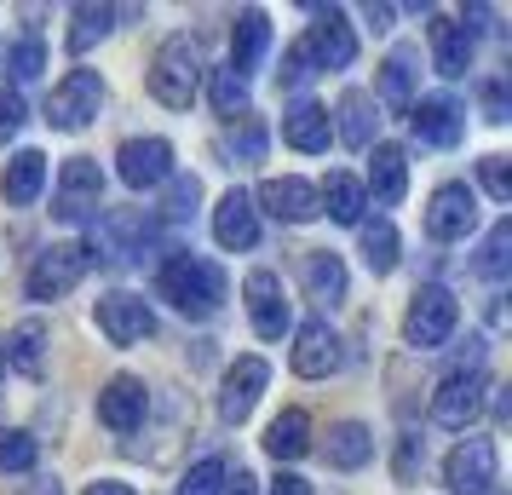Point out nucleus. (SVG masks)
<instances>
[{
  "label": "nucleus",
  "instance_id": "nucleus-1",
  "mask_svg": "<svg viewBox=\"0 0 512 495\" xmlns=\"http://www.w3.org/2000/svg\"><path fill=\"white\" fill-rule=\"evenodd\" d=\"M156 294H162L179 317L202 323V317H213V311L225 306V271L213 260H202V254H173V260H162V271H156Z\"/></svg>",
  "mask_w": 512,
  "mask_h": 495
},
{
  "label": "nucleus",
  "instance_id": "nucleus-2",
  "mask_svg": "<svg viewBox=\"0 0 512 495\" xmlns=\"http://www.w3.org/2000/svg\"><path fill=\"white\" fill-rule=\"evenodd\" d=\"M144 87L167 110H190V98L202 87V52H196V41L190 35H167L156 47V58H150V70H144Z\"/></svg>",
  "mask_w": 512,
  "mask_h": 495
},
{
  "label": "nucleus",
  "instance_id": "nucleus-3",
  "mask_svg": "<svg viewBox=\"0 0 512 495\" xmlns=\"http://www.w3.org/2000/svg\"><path fill=\"white\" fill-rule=\"evenodd\" d=\"M455 323H461L455 294H449L443 283H426V288H415V300H409V311H403V340H409L415 352H438L443 340L455 334Z\"/></svg>",
  "mask_w": 512,
  "mask_h": 495
},
{
  "label": "nucleus",
  "instance_id": "nucleus-4",
  "mask_svg": "<svg viewBox=\"0 0 512 495\" xmlns=\"http://www.w3.org/2000/svg\"><path fill=\"white\" fill-rule=\"evenodd\" d=\"M489 375L484 369H449V375L438 380V392H432V421L443 426V432H466V426L484 415L489 403Z\"/></svg>",
  "mask_w": 512,
  "mask_h": 495
},
{
  "label": "nucleus",
  "instance_id": "nucleus-5",
  "mask_svg": "<svg viewBox=\"0 0 512 495\" xmlns=\"http://www.w3.org/2000/svg\"><path fill=\"white\" fill-rule=\"evenodd\" d=\"M87 265H93V254L81 248V242H52V248H41L35 254V265H29V277H24V288H29V300H64L81 277H87Z\"/></svg>",
  "mask_w": 512,
  "mask_h": 495
},
{
  "label": "nucleus",
  "instance_id": "nucleus-6",
  "mask_svg": "<svg viewBox=\"0 0 512 495\" xmlns=\"http://www.w3.org/2000/svg\"><path fill=\"white\" fill-rule=\"evenodd\" d=\"M98 110H104V75L98 70H70L47 98V121L58 133H81V127H93Z\"/></svg>",
  "mask_w": 512,
  "mask_h": 495
},
{
  "label": "nucleus",
  "instance_id": "nucleus-7",
  "mask_svg": "<svg viewBox=\"0 0 512 495\" xmlns=\"http://www.w3.org/2000/svg\"><path fill=\"white\" fill-rule=\"evenodd\" d=\"M495 472H501L495 438L466 432L461 444L449 449V461H443V484H449V495H489L495 490Z\"/></svg>",
  "mask_w": 512,
  "mask_h": 495
},
{
  "label": "nucleus",
  "instance_id": "nucleus-8",
  "mask_svg": "<svg viewBox=\"0 0 512 495\" xmlns=\"http://www.w3.org/2000/svg\"><path fill=\"white\" fill-rule=\"evenodd\" d=\"M311 18L317 24L305 29V58L317 64V70H351V58H357V35H351L346 12L340 6H311Z\"/></svg>",
  "mask_w": 512,
  "mask_h": 495
},
{
  "label": "nucleus",
  "instance_id": "nucleus-9",
  "mask_svg": "<svg viewBox=\"0 0 512 495\" xmlns=\"http://www.w3.org/2000/svg\"><path fill=\"white\" fill-rule=\"evenodd\" d=\"M98 208H104V173L93 156H70L58 173V190H52V213L75 225V219H93Z\"/></svg>",
  "mask_w": 512,
  "mask_h": 495
},
{
  "label": "nucleus",
  "instance_id": "nucleus-10",
  "mask_svg": "<svg viewBox=\"0 0 512 495\" xmlns=\"http://www.w3.org/2000/svg\"><path fill=\"white\" fill-rule=\"evenodd\" d=\"M472 231H478V190L455 185V179L432 190V202H426V236L432 242H466Z\"/></svg>",
  "mask_w": 512,
  "mask_h": 495
},
{
  "label": "nucleus",
  "instance_id": "nucleus-11",
  "mask_svg": "<svg viewBox=\"0 0 512 495\" xmlns=\"http://www.w3.org/2000/svg\"><path fill=\"white\" fill-rule=\"evenodd\" d=\"M93 323L98 334L110 340V346H139V340H150L156 334V311H150V300H139V294H104L93 306Z\"/></svg>",
  "mask_w": 512,
  "mask_h": 495
},
{
  "label": "nucleus",
  "instance_id": "nucleus-12",
  "mask_svg": "<svg viewBox=\"0 0 512 495\" xmlns=\"http://www.w3.org/2000/svg\"><path fill=\"white\" fill-rule=\"evenodd\" d=\"M265 386H271V363L265 357H236L231 369H225V386H219V421L242 426L254 415V403Z\"/></svg>",
  "mask_w": 512,
  "mask_h": 495
},
{
  "label": "nucleus",
  "instance_id": "nucleus-13",
  "mask_svg": "<svg viewBox=\"0 0 512 495\" xmlns=\"http://www.w3.org/2000/svg\"><path fill=\"white\" fill-rule=\"evenodd\" d=\"M116 173L127 190H156L173 179V144L167 139H127L116 150Z\"/></svg>",
  "mask_w": 512,
  "mask_h": 495
},
{
  "label": "nucleus",
  "instance_id": "nucleus-14",
  "mask_svg": "<svg viewBox=\"0 0 512 495\" xmlns=\"http://www.w3.org/2000/svg\"><path fill=\"white\" fill-rule=\"evenodd\" d=\"M242 300H248V317H254V334H259V340H282V334L294 329V317H288V300H282V277H277V271H248V283H242Z\"/></svg>",
  "mask_w": 512,
  "mask_h": 495
},
{
  "label": "nucleus",
  "instance_id": "nucleus-15",
  "mask_svg": "<svg viewBox=\"0 0 512 495\" xmlns=\"http://www.w3.org/2000/svg\"><path fill=\"white\" fill-rule=\"evenodd\" d=\"M254 208H265L271 219H282V225H311L317 213H323V202H317V185L311 179H265L254 196Z\"/></svg>",
  "mask_w": 512,
  "mask_h": 495
},
{
  "label": "nucleus",
  "instance_id": "nucleus-16",
  "mask_svg": "<svg viewBox=\"0 0 512 495\" xmlns=\"http://www.w3.org/2000/svg\"><path fill=\"white\" fill-rule=\"evenodd\" d=\"M409 127H415L420 144H438V150H449V144H461V133H466V110L449 93L415 98V104H409Z\"/></svg>",
  "mask_w": 512,
  "mask_h": 495
},
{
  "label": "nucleus",
  "instance_id": "nucleus-17",
  "mask_svg": "<svg viewBox=\"0 0 512 495\" xmlns=\"http://www.w3.org/2000/svg\"><path fill=\"white\" fill-rule=\"evenodd\" d=\"M294 375H305V380H328L334 369H340V334L328 329L323 317H311V323H300L294 329Z\"/></svg>",
  "mask_w": 512,
  "mask_h": 495
},
{
  "label": "nucleus",
  "instance_id": "nucleus-18",
  "mask_svg": "<svg viewBox=\"0 0 512 495\" xmlns=\"http://www.w3.org/2000/svg\"><path fill=\"white\" fill-rule=\"evenodd\" d=\"M213 242L231 248V254H248L259 242V208L248 190H225L219 208H213Z\"/></svg>",
  "mask_w": 512,
  "mask_h": 495
},
{
  "label": "nucleus",
  "instance_id": "nucleus-19",
  "mask_svg": "<svg viewBox=\"0 0 512 495\" xmlns=\"http://www.w3.org/2000/svg\"><path fill=\"white\" fill-rule=\"evenodd\" d=\"M144 242H150V219L144 213H98V225H93V260H133V254H144Z\"/></svg>",
  "mask_w": 512,
  "mask_h": 495
},
{
  "label": "nucleus",
  "instance_id": "nucleus-20",
  "mask_svg": "<svg viewBox=\"0 0 512 495\" xmlns=\"http://www.w3.org/2000/svg\"><path fill=\"white\" fill-rule=\"evenodd\" d=\"M144 409H150V392H144V380H133V375H116L98 392V421L110 426V432H139Z\"/></svg>",
  "mask_w": 512,
  "mask_h": 495
},
{
  "label": "nucleus",
  "instance_id": "nucleus-21",
  "mask_svg": "<svg viewBox=\"0 0 512 495\" xmlns=\"http://www.w3.org/2000/svg\"><path fill=\"white\" fill-rule=\"evenodd\" d=\"M369 190L380 208H397L403 190H409V150L403 144H374V162H369ZM363 190V196H369Z\"/></svg>",
  "mask_w": 512,
  "mask_h": 495
},
{
  "label": "nucleus",
  "instance_id": "nucleus-22",
  "mask_svg": "<svg viewBox=\"0 0 512 495\" xmlns=\"http://www.w3.org/2000/svg\"><path fill=\"white\" fill-rule=\"evenodd\" d=\"M47 190V156L41 150H18L6 173H0V196H6V208H35V196Z\"/></svg>",
  "mask_w": 512,
  "mask_h": 495
},
{
  "label": "nucleus",
  "instance_id": "nucleus-23",
  "mask_svg": "<svg viewBox=\"0 0 512 495\" xmlns=\"http://www.w3.org/2000/svg\"><path fill=\"white\" fill-rule=\"evenodd\" d=\"M282 139L294 144V150H305V156H323L328 139H334V116H328L323 104H311V98H300L288 116H282Z\"/></svg>",
  "mask_w": 512,
  "mask_h": 495
},
{
  "label": "nucleus",
  "instance_id": "nucleus-24",
  "mask_svg": "<svg viewBox=\"0 0 512 495\" xmlns=\"http://www.w3.org/2000/svg\"><path fill=\"white\" fill-rule=\"evenodd\" d=\"M472 52H478V35L466 29V18H438L432 24V64H438V75H466Z\"/></svg>",
  "mask_w": 512,
  "mask_h": 495
},
{
  "label": "nucleus",
  "instance_id": "nucleus-25",
  "mask_svg": "<svg viewBox=\"0 0 512 495\" xmlns=\"http://www.w3.org/2000/svg\"><path fill=\"white\" fill-rule=\"evenodd\" d=\"M265 47H271V18H265L259 6L236 12V29H231V70L242 75V81H248V70L265 58Z\"/></svg>",
  "mask_w": 512,
  "mask_h": 495
},
{
  "label": "nucleus",
  "instance_id": "nucleus-26",
  "mask_svg": "<svg viewBox=\"0 0 512 495\" xmlns=\"http://www.w3.org/2000/svg\"><path fill=\"white\" fill-rule=\"evenodd\" d=\"M328 467H340V472H357V467H369V455H374V432L363 421H340V426H328Z\"/></svg>",
  "mask_w": 512,
  "mask_h": 495
},
{
  "label": "nucleus",
  "instance_id": "nucleus-27",
  "mask_svg": "<svg viewBox=\"0 0 512 495\" xmlns=\"http://www.w3.org/2000/svg\"><path fill=\"white\" fill-rule=\"evenodd\" d=\"M0 352H6V363H12L24 380H41V375H47V323H35V317L18 323L12 340H6Z\"/></svg>",
  "mask_w": 512,
  "mask_h": 495
},
{
  "label": "nucleus",
  "instance_id": "nucleus-28",
  "mask_svg": "<svg viewBox=\"0 0 512 495\" xmlns=\"http://www.w3.org/2000/svg\"><path fill=\"white\" fill-rule=\"evenodd\" d=\"M380 104L392 110V116H409V104H415V52L397 47L386 64H380Z\"/></svg>",
  "mask_w": 512,
  "mask_h": 495
},
{
  "label": "nucleus",
  "instance_id": "nucleus-29",
  "mask_svg": "<svg viewBox=\"0 0 512 495\" xmlns=\"http://www.w3.org/2000/svg\"><path fill=\"white\" fill-rule=\"evenodd\" d=\"M334 116H340V144H351V150H369L374 144V127H380V116H374V98L369 93H340V104H334Z\"/></svg>",
  "mask_w": 512,
  "mask_h": 495
},
{
  "label": "nucleus",
  "instance_id": "nucleus-30",
  "mask_svg": "<svg viewBox=\"0 0 512 495\" xmlns=\"http://www.w3.org/2000/svg\"><path fill=\"white\" fill-rule=\"evenodd\" d=\"M305 294L317 306H340L346 300V265H340V254H328V248L305 254Z\"/></svg>",
  "mask_w": 512,
  "mask_h": 495
},
{
  "label": "nucleus",
  "instance_id": "nucleus-31",
  "mask_svg": "<svg viewBox=\"0 0 512 495\" xmlns=\"http://www.w3.org/2000/svg\"><path fill=\"white\" fill-rule=\"evenodd\" d=\"M265 449H271V461H300L311 449V415L305 409H282L277 421L265 426Z\"/></svg>",
  "mask_w": 512,
  "mask_h": 495
},
{
  "label": "nucleus",
  "instance_id": "nucleus-32",
  "mask_svg": "<svg viewBox=\"0 0 512 495\" xmlns=\"http://www.w3.org/2000/svg\"><path fill=\"white\" fill-rule=\"evenodd\" d=\"M317 202H323L328 219H340V225H363V208H369V196H363V185H357L351 173H328V185L317 190Z\"/></svg>",
  "mask_w": 512,
  "mask_h": 495
},
{
  "label": "nucleus",
  "instance_id": "nucleus-33",
  "mask_svg": "<svg viewBox=\"0 0 512 495\" xmlns=\"http://www.w3.org/2000/svg\"><path fill=\"white\" fill-rule=\"evenodd\" d=\"M363 231V265L374 277H392L397 260H403V242H397V225L392 219H374V225H357Z\"/></svg>",
  "mask_w": 512,
  "mask_h": 495
},
{
  "label": "nucleus",
  "instance_id": "nucleus-34",
  "mask_svg": "<svg viewBox=\"0 0 512 495\" xmlns=\"http://www.w3.org/2000/svg\"><path fill=\"white\" fill-rule=\"evenodd\" d=\"M512 265V219H495L484 236V248H478V277H489V283H501Z\"/></svg>",
  "mask_w": 512,
  "mask_h": 495
},
{
  "label": "nucleus",
  "instance_id": "nucleus-35",
  "mask_svg": "<svg viewBox=\"0 0 512 495\" xmlns=\"http://www.w3.org/2000/svg\"><path fill=\"white\" fill-rule=\"evenodd\" d=\"M116 6H75V29H70V52H87L93 41H104L116 29Z\"/></svg>",
  "mask_w": 512,
  "mask_h": 495
},
{
  "label": "nucleus",
  "instance_id": "nucleus-36",
  "mask_svg": "<svg viewBox=\"0 0 512 495\" xmlns=\"http://www.w3.org/2000/svg\"><path fill=\"white\" fill-rule=\"evenodd\" d=\"M213 110H219V116H248V81H242L231 64L213 70Z\"/></svg>",
  "mask_w": 512,
  "mask_h": 495
},
{
  "label": "nucleus",
  "instance_id": "nucleus-37",
  "mask_svg": "<svg viewBox=\"0 0 512 495\" xmlns=\"http://www.w3.org/2000/svg\"><path fill=\"white\" fill-rule=\"evenodd\" d=\"M35 455H41V449H35L29 432L0 426V478H6V472H29V467H35Z\"/></svg>",
  "mask_w": 512,
  "mask_h": 495
},
{
  "label": "nucleus",
  "instance_id": "nucleus-38",
  "mask_svg": "<svg viewBox=\"0 0 512 495\" xmlns=\"http://www.w3.org/2000/svg\"><path fill=\"white\" fill-rule=\"evenodd\" d=\"M225 478H231V467H225V455H208V461H196V467L185 472V484H179V495H225Z\"/></svg>",
  "mask_w": 512,
  "mask_h": 495
},
{
  "label": "nucleus",
  "instance_id": "nucleus-39",
  "mask_svg": "<svg viewBox=\"0 0 512 495\" xmlns=\"http://www.w3.org/2000/svg\"><path fill=\"white\" fill-rule=\"evenodd\" d=\"M225 150H231L236 162H259V156H265V121L242 116V127H236L231 139H225Z\"/></svg>",
  "mask_w": 512,
  "mask_h": 495
},
{
  "label": "nucleus",
  "instance_id": "nucleus-40",
  "mask_svg": "<svg viewBox=\"0 0 512 495\" xmlns=\"http://www.w3.org/2000/svg\"><path fill=\"white\" fill-rule=\"evenodd\" d=\"M6 70L18 75V81H35V75L47 70V52H41V41H18V47L6 52Z\"/></svg>",
  "mask_w": 512,
  "mask_h": 495
},
{
  "label": "nucleus",
  "instance_id": "nucleus-41",
  "mask_svg": "<svg viewBox=\"0 0 512 495\" xmlns=\"http://www.w3.org/2000/svg\"><path fill=\"white\" fill-rule=\"evenodd\" d=\"M196 202H202V179H196V173H179V179H173V190H167V219H185V213H196Z\"/></svg>",
  "mask_w": 512,
  "mask_h": 495
},
{
  "label": "nucleus",
  "instance_id": "nucleus-42",
  "mask_svg": "<svg viewBox=\"0 0 512 495\" xmlns=\"http://www.w3.org/2000/svg\"><path fill=\"white\" fill-rule=\"evenodd\" d=\"M311 75H317V64H311V58H305V47H300V41H294V47L282 52L277 87H288V93H294V87H305V81H311Z\"/></svg>",
  "mask_w": 512,
  "mask_h": 495
},
{
  "label": "nucleus",
  "instance_id": "nucleus-43",
  "mask_svg": "<svg viewBox=\"0 0 512 495\" xmlns=\"http://www.w3.org/2000/svg\"><path fill=\"white\" fill-rule=\"evenodd\" d=\"M478 179H484V190L495 196V202H512V167H507V156H484V162H478Z\"/></svg>",
  "mask_w": 512,
  "mask_h": 495
},
{
  "label": "nucleus",
  "instance_id": "nucleus-44",
  "mask_svg": "<svg viewBox=\"0 0 512 495\" xmlns=\"http://www.w3.org/2000/svg\"><path fill=\"white\" fill-rule=\"evenodd\" d=\"M24 121H29V110H24V93H18V87H0V133L12 139V133H18Z\"/></svg>",
  "mask_w": 512,
  "mask_h": 495
},
{
  "label": "nucleus",
  "instance_id": "nucleus-45",
  "mask_svg": "<svg viewBox=\"0 0 512 495\" xmlns=\"http://www.w3.org/2000/svg\"><path fill=\"white\" fill-rule=\"evenodd\" d=\"M484 110H489V121H495V127L512 116V110H507V87H501V81H484Z\"/></svg>",
  "mask_w": 512,
  "mask_h": 495
},
{
  "label": "nucleus",
  "instance_id": "nucleus-46",
  "mask_svg": "<svg viewBox=\"0 0 512 495\" xmlns=\"http://www.w3.org/2000/svg\"><path fill=\"white\" fill-rule=\"evenodd\" d=\"M271 495H311V484H305L300 472H277L271 478Z\"/></svg>",
  "mask_w": 512,
  "mask_h": 495
},
{
  "label": "nucleus",
  "instance_id": "nucleus-47",
  "mask_svg": "<svg viewBox=\"0 0 512 495\" xmlns=\"http://www.w3.org/2000/svg\"><path fill=\"white\" fill-rule=\"evenodd\" d=\"M363 18H369L374 35H386V29H392V6H363Z\"/></svg>",
  "mask_w": 512,
  "mask_h": 495
},
{
  "label": "nucleus",
  "instance_id": "nucleus-48",
  "mask_svg": "<svg viewBox=\"0 0 512 495\" xmlns=\"http://www.w3.org/2000/svg\"><path fill=\"white\" fill-rule=\"evenodd\" d=\"M87 495H133V484H121V478H98V484H87Z\"/></svg>",
  "mask_w": 512,
  "mask_h": 495
},
{
  "label": "nucleus",
  "instance_id": "nucleus-49",
  "mask_svg": "<svg viewBox=\"0 0 512 495\" xmlns=\"http://www.w3.org/2000/svg\"><path fill=\"white\" fill-rule=\"evenodd\" d=\"M225 484H231L225 495H254V472H242V467H236V478H225Z\"/></svg>",
  "mask_w": 512,
  "mask_h": 495
},
{
  "label": "nucleus",
  "instance_id": "nucleus-50",
  "mask_svg": "<svg viewBox=\"0 0 512 495\" xmlns=\"http://www.w3.org/2000/svg\"><path fill=\"white\" fill-rule=\"evenodd\" d=\"M24 495H64V490H58V484H52V478H41V484H29Z\"/></svg>",
  "mask_w": 512,
  "mask_h": 495
},
{
  "label": "nucleus",
  "instance_id": "nucleus-51",
  "mask_svg": "<svg viewBox=\"0 0 512 495\" xmlns=\"http://www.w3.org/2000/svg\"><path fill=\"white\" fill-rule=\"evenodd\" d=\"M0 375H6V352H0Z\"/></svg>",
  "mask_w": 512,
  "mask_h": 495
}]
</instances>
